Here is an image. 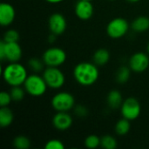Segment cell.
Returning <instances> with one entry per match:
<instances>
[{"label": "cell", "mask_w": 149, "mask_h": 149, "mask_svg": "<svg viewBox=\"0 0 149 149\" xmlns=\"http://www.w3.org/2000/svg\"><path fill=\"white\" fill-rule=\"evenodd\" d=\"M147 50H148V52L149 53V43L148 45V47H147Z\"/></svg>", "instance_id": "d6a6232c"}, {"label": "cell", "mask_w": 149, "mask_h": 149, "mask_svg": "<svg viewBox=\"0 0 149 149\" xmlns=\"http://www.w3.org/2000/svg\"><path fill=\"white\" fill-rule=\"evenodd\" d=\"M127 2H130V3H137V2H139V1H141V0H127Z\"/></svg>", "instance_id": "1f68e13d"}, {"label": "cell", "mask_w": 149, "mask_h": 149, "mask_svg": "<svg viewBox=\"0 0 149 149\" xmlns=\"http://www.w3.org/2000/svg\"><path fill=\"white\" fill-rule=\"evenodd\" d=\"M107 105L112 109H118L120 108L123 103V98L120 91L118 90H112L109 92L107 98Z\"/></svg>", "instance_id": "9a60e30c"}, {"label": "cell", "mask_w": 149, "mask_h": 149, "mask_svg": "<svg viewBox=\"0 0 149 149\" xmlns=\"http://www.w3.org/2000/svg\"><path fill=\"white\" fill-rule=\"evenodd\" d=\"M100 146L105 149H115L117 148V141L111 135H105L100 139Z\"/></svg>", "instance_id": "603a6c76"}, {"label": "cell", "mask_w": 149, "mask_h": 149, "mask_svg": "<svg viewBox=\"0 0 149 149\" xmlns=\"http://www.w3.org/2000/svg\"><path fill=\"white\" fill-rule=\"evenodd\" d=\"M22 48L17 42L6 43L3 40L0 43V58L10 63L18 62L22 58Z\"/></svg>", "instance_id": "277c9868"}, {"label": "cell", "mask_w": 149, "mask_h": 149, "mask_svg": "<svg viewBox=\"0 0 149 149\" xmlns=\"http://www.w3.org/2000/svg\"><path fill=\"white\" fill-rule=\"evenodd\" d=\"M3 79L10 86H17L24 85L28 77L26 68L18 62L10 63L4 67L2 72Z\"/></svg>", "instance_id": "7a4b0ae2"}, {"label": "cell", "mask_w": 149, "mask_h": 149, "mask_svg": "<svg viewBox=\"0 0 149 149\" xmlns=\"http://www.w3.org/2000/svg\"><path fill=\"white\" fill-rule=\"evenodd\" d=\"M52 125L58 131H65L72 125V118L67 112H57L52 118Z\"/></svg>", "instance_id": "4fadbf2b"}, {"label": "cell", "mask_w": 149, "mask_h": 149, "mask_svg": "<svg viewBox=\"0 0 149 149\" xmlns=\"http://www.w3.org/2000/svg\"><path fill=\"white\" fill-rule=\"evenodd\" d=\"M129 30L128 22L123 17H115L112 19L107 26V35L113 39L124 37Z\"/></svg>", "instance_id": "ba28073f"}, {"label": "cell", "mask_w": 149, "mask_h": 149, "mask_svg": "<svg viewBox=\"0 0 149 149\" xmlns=\"http://www.w3.org/2000/svg\"><path fill=\"white\" fill-rule=\"evenodd\" d=\"M43 78L45 79L48 87L52 89H59L65 82V74L58 67L47 66L43 72Z\"/></svg>", "instance_id": "8992f818"}, {"label": "cell", "mask_w": 149, "mask_h": 149, "mask_svg": "<svg viewBox=\"0 0 149 149\" xmlns=\"http://www.w3.org/2000/svg\"><path fill=\"white\" fill-rule=\"evenodd\" d=\"M74 113L79 117H86L88 114V110L86 107L82 105H78L74 107Z\"/></svg>", "instance_id": "f1b7e54d"}, {"label": "cell", "mask_w": 149, "mask_h": 149, "mask_svg": "<svg viewBox=\"0 0 149 149\" xmlns=\"http://www.w3.org/2000/svg\"><path fill=\"white\" fill-rule=\"evenodd\" d=\"M42 59L46 66L59 67L65 62L66 53L59 47H50L44 52Z\"/></svg>", "instance_id": "5b68a950"}, {"label": "cell", "mask_w": 149, "mask_h": 149, "mask_svg": "<svg viewBox=\"0 0 149 149\" xmlns=\"http://www.w3.org/2000/svg\"><path fill=\"white\" fill-rule=\"evenodd\" d=\"M44 65H45V63H44L43 59L40 60L38 58H31L28 61V66H29V68L32 72H34L35 73L40 72L43 70V68H44Z\"/></svg>", "instance_id": "cb8c5ba5"}, {"label": "cell", "mask_w": 149, "mask_h": 149, "mask_svg": "<svg viewBox=\"0 0 149 149\" xmlns=\"http://www.w3.org/2000/svg\"><path fill=\"white\" fill-rule=\"evenodd\" d=\"M132 29L135 32H145L149 29V17L146 16L137 17L131 24Z\"/></svg>", "instance_id": "e0dca14e"}, {"label": "cell", "mask_w": 149, "mask_h": 149, "mask_svg": "<svg viewBox=\"0 0 149 149\" xmlns=\"http://www.w3.org/2000/svg\"><path fill=\"white\" fill-rule=\"evenodd\" d=\"M14 119L12 111L7 107H1L0 108V126L2 127H9Z\"/></svg>", "instance_id": "ac0fdd59"}, {"label": "cell", "mask_w": 149, "mask_h": 149, "mask_svg": "<svg viewBox=\"0 0 149 149\" xmlns=\"http://www.w3.org/2000/svg\"><path fill=\"white\" fill-rule=\"evenodd\" d=\"M48 25L51 32L58 36L65 32L67 26V22L64 15L61 13H53L49 17Z\"/></svg>", "instance_id": "8fae6325"}, {"label": "cell", "mask_w": 149, "mask_h": 149, "mask_svg": "<svg viewBox=\"0 0 149 149\" xmlns=\"http://www.w3.org/2000/svg\"><path fill=\"white\" fill-rule=\"evenodd\" d=\"M88 0H79L75 4V14L81 20H88L93 15V5Z\"/></svg>", "instance_id": "7c38bea8"}, {"label": "cell", "mask_w": 149, "mask_h": 149, "mask_svg": "<svg viewBox=\"0 0 149 149\" xmlns=\"http://www.w3.org/2000/svg\"><path fill=\"white\" fill-rule=\"evenodd\" d=\"M16 11L14 7L8 3H2L0 4V24L3 27L11 24L15 19Z\"/></svg>", "instance_id": "5bb4252c"}, {"label": "cell", "mask_w": 149, "mask_h": 149, "mask_svg": "<svg viewBox=\"0 0 149 149\" xmlns=\"http://www.w3.org/2000/svg\"><path fill=\"white\" fill-rule=\"evenodd\" d=\"M56 36H57V35L52 33V35H51V36L49 37V38H48V41H49L50 43H53V42L56 40Z\"/></svg>", "instance_id": "f546056e"}, {"label": "cell", "mask_w": 149, "mask_h": 149, "mask_svg": "<svg viewBox=\"0 0 149 149\" xmlns=\"http://www.w3.org/2000/svg\"><path fill=\"white\" fill-rule=\"evenodd\" d=\"M45 1H47L50 3H61L65 0H45Z\"/></svg>", "instance_id": "4dcf8cb0"}, {"label": "cell", "mask_w": 149, "mask_h": 149, "mask_svg": "<svg viewBox=\"0 0 149 149\" xmlns=\"http://www.w3.org/2000/svg\"><path fill=\"white\" fill-rule=\"evenodd\" d=\"M85 146L90 149L97 148L99 146H100V138L94 134L89 135L85 140Z\"/></svg>", "instance_id": "484cf974"}, {"label": "cell", "mask_w": 149, "mask_h": 149, "mask_svg": "<svg viewBox=\"0 0 149 149\" xmlns=\"http://www.w3.org/2000/svg\"><path fill=\"white\" fill-rule=\"evenodd\" d=\"M93 59V63L96 65L103 66L108 63V61L110 59V52H108V50H107L105 48L98 49L94 52Z\"/></svg>", "instance_id": "2e32d148"}, {"label": "cell", "mask_w": 149, "mask_h": 149, "mask_svg": "<svg viewBox=\"0 0 149 149\" xmlns=\"http://www.w3.org/2000/svg\"><path fill=\"white\" fill-rule=\"evenodd\" d=\"M88 1H93V0H88Z\"/></svg>", "instance_id": "836d02e7"}, {"label": "cell", "mask_w": 149, "mask_h": 149, "mask_svg": "<svg viewBox=\"0 0 149 149\" xmlns=\"http://www.w3.org/2000/svg\"><path fill=\"white\" fill-rule=\"evenodd\" d=\"M52 107L57 112H68L74 108L75 99L68 92H60L52 97Z\"/></svg>", "instance_id": "52a82bcc"}, {"label": "cell", "mask_w": 149, "mask_h": 149, "mask_svg": "<svg viewBox=\"0 0 149 149\" xmlns=\"http://www.w3.org/2000/svg\"><path fill=\"white\" fill-rule=\"evenodd\" d=\"M98 65L94 63L81 62L73 69V77L75 80L81 86H89L93 85L99 79Z\"/></svg>", "instance_id": "6da1fadb"}, {"label": "cell", "mask_w": 149, "mask_h": 149, "mask_svg": "<svg viewBox=\"0 0 149 149\" xmlns=\"http://www.w3.org/2000/svg\"><path fill=\"white\" fill-rule=\"evenodd\" d=\"M47 84L43 76L38 73L28 75L24 83V88L28 94L33 97H40L44 95L47 90Z\"/></svg>", "instance_id": "3957f363"}, {"label": "cell", "mask_w": 149, "mask_h": 149, "mask_svg": "<svg viewBox=\"0 0 149 149\" xmlns=\"http://www.w3.org/2000/svg\"><path fill=\"white\" fill-rule=\"evenodd\" d=\"M3 40L4 42H6V43L18 42V40H19V33L17 32V31H16L14 29L8 30L7 31L4 32Z\"/></svg>", "instance_id": "d4e9b609"}, {"label": "cell", "mask_w": 149, "mask_h": 149, "mask_svg": "<svg viewBox=\"0 0 149 149\" xmlns=\"http://www.w3.org/2000/svg\"><path fill=\"white\" fill-rule=\"evenodd\" d=\"M149 66V57L145 52H136L129 59L130 69L137 73L143 72Z\"/></svg>", "instance_id": "30bf717a"}, {"label": "cell", "mask_w": 149, "mask_h": 149, "mask_svg": "<svg viewBox=\"0 0 149 149\" xmlns=\"http://www.w3.org/2000/svg\"><path fill=\"white\" fill-rule=\"evenodd\" d=\"M13 146L17 149H27L31 146V141L27 137L18 135L13 140Z\"/></svg>", "instance_id": "7402d4cb"}, {"label": "cell", "mask_w": 149, "mask_h": 149, "mask_svg": "<svg viewBox=\"0 0 149 149\" xmlns=\"http://www.w3.org/2000/svg\"><path fill=\"white\" fill-rule=\"evenodd\" d=\"M130 128H131L130 120L123 118V119L117 121L114 130L118 135L123 136V135H126L127 134H128V132L130 131Z\"/></svg>", "instance_id": "d6986e66"}, {"label": "cell", "mask_w": 149, "mask_h": 149, "mask_svg": "<svg viewBox=\"0 0 149 149\" xmlns=\"http://www.w3.org/2000/svg\"><path fill=\"white\" fill-rule=\"evenodd\" d=\"M131 69L127 66H121L118 69L116 72V81L120 84L127 83L131 77Z\"/></svg>", "instance_id": "ffe728a7"}, {"label": "cell", "mask_w": 149, "mask_h": 149, "mask_svg": "<svg viewBox=\"0 0 149 149\" xmlns=\"http://www.w3.org/2000/svg\"><path fill=\"white\" fill-rule=\"evenodd\" d=\"M25 92L26 91L24 90V88H22L21 86H11L10 93L12 98V100L15 102H18L23 100Z\"/></svg>", "instance_id": "44dd1931"}, {"label": "cell", "mask_w": 149, "mask_h": 149, "mask_svg": "<svg viewBox=\"0 0 149 149\" xmlns=\"http://www.w3.org/2000/svg\"><path fill=\"white\" fill-rule=\"evenodd\" d=\"M11 101H12V98L10 93L4 92V91L0 93V106L1 107H8Z\"/></svg>", "instance_id": "83f0119b"}, {"label": "cell", "mask_w": 149, "mask_h": 149, "mask_svg": "<svg viewBox=\"0 0 149 149\" xmlns=\"http://www.w3.org/2000/svg\"><path fill=\"white\" fill-rule=\"evenodd\" d=\"M45 149H64L65 148V145L64 143L58 140V139H52L46 142L45 146Z\"/></svg>", "instance_id": "4316f807"}, {"label": "cell", "mask_w": 149, "mask_h": 149, "mask_svg": "<svg viewBox=\"0 0 149 149\" xmlns=\"http://www.w3.org/2000/svg\"><path fill=\"white\" fill-rule=\"evenodd\" d=\"M120 112L122 117L128 120H136L141 112V107L139 100L134 97H129L125 100L120 107Z\"/></svg>", "instance_id": "9c48e42d"}]
</instances>
